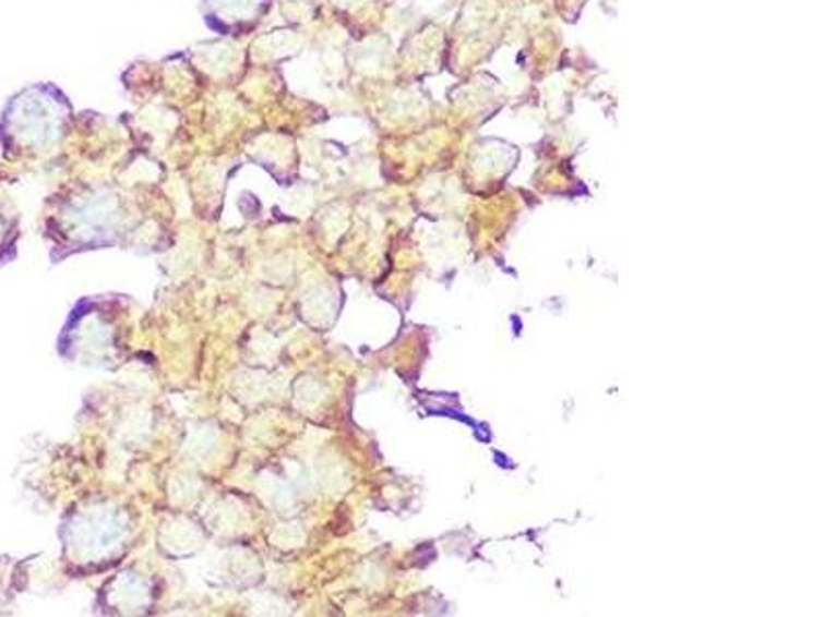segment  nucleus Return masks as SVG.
I'll return each instance as SVG.
<instances>
[{
  "label": "nucleus",
  "mask_w": 824,
  "mask_h": 617,
  "mask_svg": "<svg viewBox=\"0 0 824 617\" xmlns=\"http://www.w3.org/2000/svg\"><path fill=\"white\" fill-rule=\"evenodd\" d=\"M17 231V218L11 204L0 196V254L13 245V235Z\"/></svg>",
  "instance_id": "7ed1b4c3"
},
{
  "label": "nucleus",
  "mask_w": 824,
  "mask_h": 617,
  "mask_svg": "<svg viewBox=\"0 0 824 617\" xmlns=\"http://www.w3.org/2000/svg\"><path fill=\"white\" fill-rule=\"evenodd\" d=\"M204 21L220 36H239L266 13L271 0H202Z\"/></svg>",
  "instance_id": "f03ea898"
},
{
  "label": "nucleus",
  "mask_w": 824,
  "mask_h": 617,
  "mask_svg": "<svg viewBox=\"0 0 824 617\" xmlns=\"http://www.w3.org/2000/svg\"><path fill=\"white\" fill-rule=\"evenodd\" d=\"M71 106L55 85H29L2 109L0 145L9 153H36L55 143Z\"/></svg>",
  "instance_id": "f257e3e1"
}]
</instances>
